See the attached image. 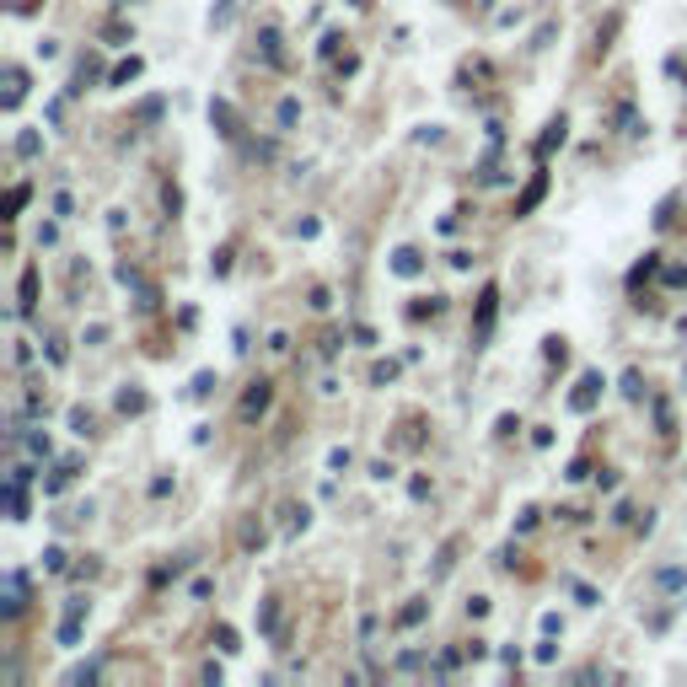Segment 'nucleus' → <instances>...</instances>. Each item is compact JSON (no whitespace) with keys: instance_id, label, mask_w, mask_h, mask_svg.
Segmentation results:
<instances>
[{"instance_id":"f257e3e1","label":"nucleus","mask_w":687,"mask_h":687,"mask_svg":"<svg viewBox=\"0 0 687 687\" xmlns=\"http://www.w3.org/2000/svg\"><path fill=\"white\" fill-rule=\"evenodd\" d=\"M264 403H269V382H253V392L242 398V419H253V413H264Z\"/></svg>"},{"instance_id":"f03ea898","label":"nucleus","mask_w":687,"mask_h":687,"mask_svg":"<svg viewBox=\"0 0 687 687\" xmlns=\"http://www.w3.org/2000/svg\"><path fill=\"white\" fill-rule=\"evenodd\" d=\"M596 386H602V382H596V376H585V382H580V392H575V409H591Z\"/></svg>"}]
</instances>
